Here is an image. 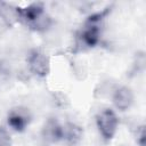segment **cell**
<instances>
[{
  "label": "cell",
  "instance_id": "1",
  "mask_svg": "<svg viewBox=\"0 0 146 146\" xmlns=\"http://www.w3.org/2000/svg\"><path fill=\"white\" fill-rule=\"evenodd\" d=\"M16 15L21 22L34 31H44L51 24L50 16L46 13L41 2H32L25 7H17Z\"/></svg>",
  "mask_w": 146,
  "mask_h": 146
},
{
  "label": "cell",
  "instance_id": "2",
  "mask_svg": "<svg viewBox=\"0 0 146 146\" xmlns=\"http://www.w3.org/2000/svg\"><path fill=\"white\" fill-rule=\"evenodd\" d=\"M104 15H105L104 13H98V14L90 16L86 21L82 30L79 33V40L84 47L92 48L98 44L100 40V35H102L100 22Z\"/></svg>",
  "mask_w": 146,
  "mask_h": 146
},
{
  "label": "cell",
  "instance_id": "3",
  "mask_svg": "<svg viewBox=\"0 0 146 146\" xmlns=\"http://www.w3.org/2000/svg\"><path fill=\"white\" fill-rule=\"evenodd\" d=\"M96 125L104 140L108 141L117 131L119 117L112 108H104L96 115Z\"/></svg>",
  "mask_w": 146,
  "mask_h": 146
},
{
  "label": "cell",
  "instance_id": "4",
  "mask_svg": "<svg viewBox=\"0 0 146 146\" xmlns=\"http://www.w3.org/2000/svg\"><path fill=\"white\" fill-rule=\"evenodd\" d=\"M27 66L30 71L39 78H46L50 72L49 57L39 49H33L30 51L27 56Z\"/></svg>",
  "mask_w": 146,
  "mask_h": 146
},
{
  "label": "cell",
  "instance_id": "5",
  "mask_svg": "<svg viewBox=\"0 0 146 146\" xmlns=\"http://www.w3.org/2000/svg\"><path fill=\"white\" fill-rule=\"evenodd\" d=\"M31 120H32V115H31L29 108L22 107V106L11 108L7 115L8 127L16 132L24 131L27 128V125L30 124Z\"/></svg>",
  "mask_w": 146,
  "mask_h": 146
},
{
  "label": "cell",
  "instance_id": "6",
  "mask_svg": "<svg viewBox=\"0 0 146 146\" xmlns=\"http://www.w3.org/2000/svg\"><path fill=\"white\" fill-rule=\"evenodd\" d=\"M42 137L46 141L58 143L64 138V125L55 117H50L46 121L42 128Z\"/></svg>",
  "mask_w": 146,
  "mask_h": 146
},
{
  "label": "cell",
  "instance_id": "7",
  "mask_svg": "<svg viewBox=\"0 0 146 146\" xmlns=\"http://www.w3.org/2000/svg\"><path fill=\"white\" fill-rule=\"evenodd\" d=\"M112 102L116 110L127 111L133 103V92L128 87H120L113 92Z\"/></svg>",
  "mask_w": 146,
  "mask_h": 146
},
{
  "label": "cell",
  "instance_id": "8",
  "mask_svg": "<svg viewBox=\"0 0 146 146\" xmlns=\"http://www.w3.org/2000/svg\"><path fill=\"white\" fill-rule=\"evenodd\" d=\"M83 136V129L76 123L67 122L64 124V138L67 146H78Z\"/></svg>",
  "mask_w": 146,
  "mask_h": 146
},
{
  "label": "cell",
  "instance_id": "9",
  "mask_svg": "<svg viewBox=\"0 0 146 146\" xmlns=\"http://www.w3.org/2000/svg\"><path fill=\"white\" fill-rule=\"evenodd\" d=\"M13 139L7 128L0 125V146H11Z\"/></svg>",
  "mask_w": 146,
  "mask_h": 146
}]
</instances>
